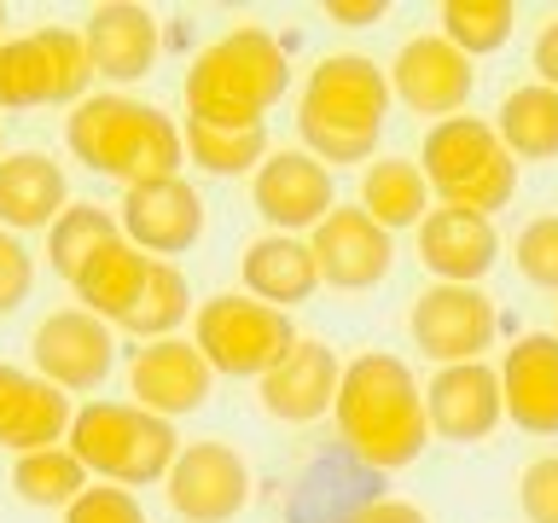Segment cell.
I'll use <instances>...</instances> for the list:
<instances>
[{
    "instance_id": "obj_1",
    "label": "cell",
    "mask_w": 558,
    "mask_h": 523,
    "mask_svg": "<svg viewBox=\"0 0 558 523\" xmlns=\"http://www.w3.org/2000/svg\"><path fill=\"white\" fill-rule=\"evenodd\" d=\"M338 436L343 453L366 471H401L413 465L430 442V413H425V390H418L413 366L384 349L343 361V384H338Z\"/></svg>"
},
{
    "instance_id": "obj_2",
    "label": "cell",
    "mask_w": 558,
    "mask_h": 523,
    "mask_svg": "<svg viewBox=\"0 0 558 523\" xmlns=\"http://www.w3.org/2000/svg\"><path fill=\"white\" fill-rule=\"evenodd\" d=\"M390 70L366 52H331L308 70L303 99H296V134L326 169L373 163L378 134L390 122Z\"/></svg>"
},
{
    "instance_id": "obj_3",
    "label": "cell",
    "mask_w": 558,
    "mask_h": 523,
    "mask_svg": "<svg viewBox=\"0 0 558 523\" xmlns=\"http://www.w3.org/2000/svg\"><path fill=\"white\" fill-rule=\"evenodd\" d=\"M64 146L82 169L105 174V181L140 186L181 174L186 163V134L163 105L134 99V94H87L76 111L64 117Z\"/></svg>"
},
{
    "instance_id": "obj_4",
    "label": "cell",
    "mask_w": 558,
    "mask_h": 523,
    "mask_svg": "<svg viewBox=\"0 0 558 523\" xmlns=\"http://www.w3.org/2000/svg\"><path fill=\"white\" fill-rule=\"evenodd\" d=\"M291 64L274 29L233 24L216 35L186 70V117L216 122V129H256L262 117L286 99Z\"/></svg>"
},
{
    "instance_id": "obj_5",
    "label": "cell",
    "mask_w": 558,
    "mask_h": 523,
    "mask_svg": "<svg viewBox=\"0 0 558 523\" xmlns=\"http://www.w3.org/2000/svg\"><path fill=\"white\" fill-rule=\"evenodd\" d=\"M418 169H425V186L442 209H471V216L495 221V209L518 198V157L506 151L495 122L465 117V111L425 129Z\"/></svg>"
},
{
    "instance_id": "obj_6",
    "label": "cell",
    "mask_w": 558,
    "mask_h": 523,
    "mask_svg": "<svg viewBox=\"0 0 558 523\" xmlns=\"http://www.w3.org/2000/svg\"><path fill=\"white\" fill-rule=\"evenodd\" d=\"M64 442L99 483L117 488L169 483V471L186 448L169 418L134 408V401H87V408H76V425H70Z\"/></svg>"
},
{
    "instance_id": "obj_7",
    "label": "cell",
    "mask_w": 558,
    "mask_h": 523,
    "mask_svg": "<svg viewBox=\"0 0 558 523\" xmlns=\"http://www.w3.org/2000/svg\"><path fill=\"white\" fill-rule=\"evenodd\" d=\"M192 343L204 349L216 378H256L262 384L296 349V326H291V314L256 303V296L216 291L192 314Z\"/></svg>"
},
{
    "instance_id": "obj_8",
    "label": "cell",
    "mask_w": 558,
    "mask_h": 523,
    "mask_svg": "<svg viewBox=\"0 0 558 523\" xmlns=\"http://www.w3.org/2000/svg\"><path fill=\"white\" fill-rule=\"evenodd\" d=\"M87 82H94V64L76 29L41 24L0 41V111H41V105L76 111L87 99Z\"/></svg>"
},
{
    "instance_id": "obj_9",
    "label": "cell",
    "mask_w": 558,
    "mask_h": 523,
    "mask_svg": "<svg viewBox=\"0 0 558 523\" xmlns=\"http://www.w3.org/2000/svg\"><path fill=\"white\" fill-rule=\"evenodd\" d=\"M408 338L436 366L483 361V349L500 338V308L483 285H425L408 308Z\"/></svg>"
},
{
    "instance_id": "obj_10",
    "label": "cell",
    "mask_w": 558,
    "mask_h": 523,
    "mask_svg": "<svg viewBox=\"0 0 558 523\" xmlns=\"http://www.w3.org/2000/svg\"><path fill=\"white\" fill-rule=\"evenodd\" d=\"M29 355H35V373L59 384L64 396H94L117 366V326L87 308H59L35 326Z\"/></svg>"
},
{
    "instance_id": "obj_11",
    "label": "cell",
    "mask_w": 558,
    "mask_h": 523,
    "mask_svg": "<svg viewBox=\"0 0 558 523\" xmlns=\"http://www.w3.org/2000/svg\"><path fill=\"white\" fill-rule=\"evenodd\" d=\"M384 70H390V94L408 105L413 117H436V122L460 117L465 105H471V87H477V70H471V59L448 41L442 29L408 35Z\"/></svg>"
},
{
    "instance_id": "obj_12",
    "label": "cell",
    "mask_w": 558,
    "mask_h": 523,
    "mask_svg": "<svg viewBox=\"0 0 558 523\" xmlns=\"http://www.w3.org/2000/svg\"><path fill=\"white\" fill-rule=\"evenodd\" d=\"M251 460L233 442H186L174 460L163 495L174 506V518L186 523H233L251 506Z\"/></svg>"
},
{
    "instance_id": "obj_13",
    "label": "cell",
    "mask_w": 558,
    "mask_h": 523,
    "mask_svg": "<svg viewBox=\"0 0 558 523\" xmlns=\"http://www.w3.org/2000/svg\"><path fill=\"white\" fill-rule=\"evenodd\" d=\"M117 221H122V239H129L134 251H146L157 262L186 256L192 244L204 239V192L192 186L186 174H163V181L122 186Z\"/></svg>"
},
{
    "instance_id": "obj_14",
    "label": "cell",
    "mask_w": 558,
    "mask_h": 523,
    "mask_svg": "<svg viewBox=\"0 0 558 523\" xmlns=\"http://www.w3.org/2000/svg\"><path fill=\"white\" fill-rule=\"evenodd\" d=\"M251 198L268 221V233H314L331 209H338V192H331V169L320 163L314 151L291 146V151H274L268 163L251 174Z\"/></svg>"
},
{
    "instance_id": "obj_15",
    "label": "cell",
    "mask_w": 558,
    "mask_h": 523,
    "mask_svg": "<svg viewBox=\"0 0 558 523\" xmlns=\"http://www.w3.org/2000/svg\"><path fill=\"white\" fill-rule=\"evenodd\" d=\"M308 251L320 262V279L331 291H373L396 268V233H384L361 204L331 209V216L308 233Z\"/></svg>"
},
{
    "instance_id": "obj_16",
    "label": "cell",
    "mask_w": 558,
    "mask_h": 523,
    "mask_svg": "<svg viewBox=\"0 0 558 523\" xmlns=\"http://www.w3.org/2000/svg\"><path fill=\"white\" fill-rule=\"evenodd\" d=\"M129 396H134V408H146V413L174 425L181 413L209 408V396H216V366L204 361V349L192 338L146 343V349H134V361H129Z\"/></svg>"
},
{
    "instance_id": "obj_17",
    "label": "cell",
    "mask_w": 558,
    "mask_h": 523,
    "mask_svg": "<svg viewBox=\"0 0 558 523\" xmlns=\"http://www.w3.org/2000/svg\"><path fill=\"white\" fill-rule=\"evenodd\" d=\"M425 413H430V436L436 442H488L495 425L506 418V396H500V366L488 361H465V366H436V378L425 384Z\"/></svg>"
},
{
    "instance_id": "obj_18",
    "label": "cell",
    "mask_w": 558,
    "mask_h": 523,
    "mask_svg": "<svg viewBox=\"0 0 558 523\" xmlns=\"http://www.w3.org/2000/svg\"><path fill=\"white\" fill-rule=\"evenodd\" d=\"M338 384H343L338 349L320 343V338H296L291 355L256 384V401L268 418H279V425H314V418H326L338 408Z\"/></svg>"
},
{
    "instance_id": "obj_19",
    "label": "cell",
    "mask_w": 558,
    "mask_h": 523,
    "mask_svg": "<svg viewBox=\"0 0 558 523\" xmlns=\"http://www.w3.org/2000/svg\"><path fill=\"white\" fill-rule=\"evenodd\" d=\"M70 425H76V401L59 384L0 361V448H12V453L59 448Z\"/></svg>"
},
{
    "instance_id": "obj_20",
    "label": "cell",
    "mask_w": 558,
    "mask_h": 523,
    "mask_svg": "<svg viewBox=\"0 0 558 523\" xmlns=\"http://www.w3.org/2000/svg\"><path fill=\"white\" fill-rule=\"evenodd\" d=\"M506 418L530 436H558V331H523L500 355Z\"/></svg>"
},
{
    "instance_id": "obj_21",
    "label": "cell",
    "mask_w": 558,
    "mask_h": 523,
    "mask_svg": "<svg viewBox=\"0 0 558 523\" xmlns=\"http://www.w3.org/2000/svg\"><path fill=\"white\" fill-rule=\"evenodd\" d=\"M418 262L436 273V285H483V273L500 262V233L471 209H430L418 221Z\"/></svg>"
},
{
    "instance_id": "obj_22",
    "label": "cell",
    "mask_w": 558,
    "mask_h": 523,
    "mask_svg": "<svg viewBox=\"0 0 558 523\" xmlns=\"http://www.w3.org/2000/svg\"><path fill=\"white\" fill-rule=\"evenodd\" d=\"M82 41H87L94 76L117 82V87L140 82V76H151V64H157V17L146 7H134V0H105V7L87 12Z\"/></svg>"
},
{
    "instance_id": "obj_23",
    "label": "cell",
    "mask_w": 558,
    "mask_h": 523,
    "mask_svg": "<svg viewBox=\"0 0 558 523\" xmlns=\"http://www.w3.org/2000/svg\"><path fill=\"white\" fill-rule=\"evenodd\" d=\"M239 279H244V296H256V303H268L279 314H291L296 303H308L314 291L326 285L320 279V262H314L308 239L296 233H262L244 244L239 256Z\"/></svg>"
},
{
    "instance_id": "obj_24",
    "label": "cell",
    "mask_w": 558,
    "mask_h": 523,
    "mask_svg": "<svg viewBox=\"0 0 558 523\" xmlns=\"http://www.w3.org/2000/svg\"><path fill=\"white\" fill-rule=\"evenodd\" d=\"M70 209V181L47 151H7L0 163V227L7 233H52Z\"/></svg>"
},
{
    "instance_id": "obj_25",
    "label": "cell",
    "mask_w": 558,
    "mask_h": 523,
    "mask_svg": "<svg viewBox=\"0 0 558 523\" xmlns=\"http://www.w3.org/2000/svg\"><path fill=\"white\" fill-rule=\"evenodd\" d=\"M151 262L157 256H146V251H134L129 239H111L105 251L87 262V268L70 279V291H76V303L87 308V314H99V320H122V314L134 308V296L146 291V273H151Z\"/></svg>"
},
{
    "instance_id": "obj_26",
    "label": "cell",
    "mask_w": 558,
    "mask_h": 523,
    "mask_svg": "<svg viewBox=\"0 0 558 523\" xmlns=\"http://www.w3.org/2000/svg\"><path fill=\"white\" fill-rule=\"evenodd\" d=\"M495 134L506 139V151L518 163H553L558 157V87L547 82H523L500 99Z\"/></svg>"
},
{
    "instance_id": "obj_27",
    "label": "cell",
    "mask_w": 558,
    "mask_h": 523,
    "mask_svg": "<svg viewBox=\"0 0 558 523\" xmlns=\"http://www.w3.org/2000/svg\"><path fill=\"white\" fill-rule=\"evenodd\" d=\"M361 209L384 227V233L418 227V221L430 216L425 169H418L413 157H378V163H366L361 169Z\"/></svg>"
},
{
    "instance_id": "obj_28",
    "label": "cell",
    "mask_w": 558,
    "mask_h": 523,
    "mask_svg": "<svg viewBox=\"0 0 558 523\" xmlns=\"http://www.w3.org/2000/svg\"><path fill=\"white\" fill-rule=\"evenodd\" d=\"M12 488H17V500H29V506H59V512H70L87 488H94V471H87L76 453H70V442L59 448H35V453H17V465H12Z\"/></svg>"
},
{
    "instance_id": "obj_29",
    "label": "cell",
    "mask_w": 558,
    "mask_h": 523,
    "mask_svg": "<svg viewBox=\"0 0 558 523\" xmlns=\"http://www.w3.org/2000/svg\"><path fill=\"white\" fill-rule=\"evenodd\" d=\"M181 134H186L192 169L221 174V181H233V174H256V169L274 157V146H268V122H256V129H216V122L186 117Z\"/></svg>"
},
{
    "instance_id": "obj_30",
    "label": "cell",
    "mask_w": 558,
    "mask_h": 523,
    "mask_svg": "<svg viewBox=\"0 0 558 523\" xmlns=\"http://www.w3.org/2000/svg\"><path fill=\"white\" fill-rule=\"evenodd\" d=\"M186 314H198L192 308V291H186V273L174 268V262H151L146 291L134 296V308L117 320V331H129L140 343H163L186 326Z\"/></svg>"
},
{
    "instance_id": "obj_31",
    "label": "cell",
    "mask_w": 558,
    "mask_h": 523,
    "mask_svg": "<svg viewBox=\"0 0 558 523\" xmlns=\"http://www.w3.org/2000/svg\"><path fill=\"white\" fill-rule=\"evenodd\" d=\"M111 239H122V221L111 216V209H99V204H70L64 216L52 221V233H47V262H52V273L76 279Z\"/></svg>"
},
{
    "instance_id": "obj_32",
    "label": "cell",
    "mask_w": 558,
    "mask_h": 523,
    "mask_svg": "<svg viewBox=\"0 0 558 523\" xmlns=\"http://www.w3.org/2000/svg\"><path fill=\"white\" fill-rule=\"evenodd\" d=\"M436 24H442L448 41L477 64V59H488V52H500L506 41H512L518 7L512 0H448V7L436 12Z\"/></svg>"
},
{
    "instance_id": "obj_33",
    "label": "cell",
    "mask_w": 558,
    "mask_h": 523,
    "mask_svg": "<svg viewBox=\"0 0 558 523\" xmlns=\"http://www.w3.org/2000/svg\"><path fill=\"white\" fill-rule=\"evenodd\" d=\"M518 273L541 291H558V216H535L518 233Z\"/></svg>"
},
{
    "instance_id": "obj_34",
    "label": "cell",
    "mask_w": 558,
    "mask_h": 523,
    "mask_svg": "<svg viewBox=\"0 0 558 523\" xmlns=\"http://www.w3.org/2000/svg\"><path fill=\"white\" fill-rule=\"evenodd\" d=\"M64 523H146V506L134 500V488L94 483L87 495L64 512Z\"/></svg>"
},
{
    "instance_id": "obj_35",
    "label": "cell",
    "mask_w": 558,
    "mask_h": 523,
    "mask_svg": "<svg viewBox=\"0 0 558 523\" xmlns=\"http://www.w3.org/2000/svg\"><path fill=\"white\" fill-rule=\"evenodd\" d=\"M29 291H35V256H29V244L0 227V314L24 308Z\"/></svg>"
},
{
    "instance_id": "obj_36",
    "label": "cell",
    "mask_w": 558,
    "mask_h": 523,
    "mask_svg": "<svg viewBox=\"0 0 558 523\" xmlns=\"http://www.w3.org/2000/svg\"><path fill=\"white\" fill-rule=\"evenodd\" d=\"M518 506L530 523H558V453H541L518 477Z\"/></svg>"
},
{
    "instance_id": "obj_37",
    "label": "cell",
    "mask_w": 558,
    "mask_h": 523,
    "mask_svg": "<svg viewBox=\"0 0 558 523\" xmlns=\"http://www.w3.org/2000/svg\"><path fill=\"white\" fill-rule=\"evenodd\" d=\"M384 12H390V0H326V17L343 29H366V24H378Z\"/></svg>"
},
{
    "instance_id": "obj_38",
    "label": "cell",
    "mask_w": 558,
    "mask_h": 523,
    "mask_svg": "<svg viewBox=\"0 0 558 523\" xmlns=\"http://www.w3.org/2000/svg\"><path fill=\"white\" fill-rule=\"evenodd\" d=\"M530 70H535V82L558 87V17H553V24H541L535 47H530Z\"/></svg>"
},
{
    "instance_id": "obj_39",
    "label": "cell",
    "mask_w": 558,
    "mask_h": 523,
    "mask_svg": "<svg viewBox=\"0 0 558 523\" xmlns=\"http://www.w3.org/2000/svg\"><path fill=\"white\" fill-rule=\"evenodd\" d=\"M349 523H430V518L418 512L413 500H384V495H378L373 506H366V512H355Z\"/></svg>"
},
{
    "instance_id": "obj_40",
    "label": "cell",
    "mask_w": 558,
    "mask_h": 523,
    "mask_svg": "<svg viewBox=\"0 0 558 523\" xmlns=\"http://www.w3.org/2000/svg\"><path fill=\"white\" fill-rule=\"evenodd\" d=\"M0 41H7V7H0Z\"/></svg>"
},
{
    "instance_id": "obj_41",
    "label": "cell",
    "mask_w": 558,
    "mask_h": 523,
    "mask_svg": "<svg viewBox=\"0 0 558 523\" xmlns=\"http://www.w3.org/2000/svg\"><path fill=\"white\" fill-rule=\"evenodd\" d=\"M0 163H7V134H0Z\"/></svg>"
},
{
    "instance_id": "obj_42",
    "label": "cell",
    "mask_w": 558,
    "mask_h": 523,
    "mask_svg": "<svg viewBox=\"0 0 558 523\" xmlns=\"http://www.w3.org/2000/svg\"><path fill=\"white\" fill-rule=\"evenodd\" d=\"M553 331H558V320H553Z\"/></svg>"
}]
</instances>
